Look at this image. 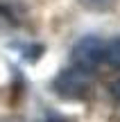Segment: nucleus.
Here are the masks:
<instances>
[{
    "mask_svg": "<svg viewBox=\"0 0 120 122\" xmlns=\"http://www.w3.org/2000/svg\"><path fill=\"white\" fill-rule=\"evenodd\" d=\"M104 54H107V41L104 39L95 34L82 36L70 50V66L84 70V72H93L100 63H104Z\"/></svg>",
    "mask_w": 120,
    "mask_h": 122,
    "instance_id": "1",
    "label": "nucleus"
},
{
    "mask_svg": "<svg viewBox=\"0 0 120 122\" xmlns=\"http://www.w3.org/2000/svg\"><path fill=\"white\" fill-rule=\"evenodd\" d=\"M52 88L63 100H84L91 91V72L70 66L52 79Z\"/></svg>",
    "mask_w": 120,
    "mask_h": 122,
    "instance_id": "2",
    "label": "nucleus"
},
{
    "mask_svg": "<svg viewBox=\"0 0 120 122\" xmlns=\"http://www.w3.org/2000/svg\"><path fill=\"white\" fill-rule=\"evenodd\" d=\"M104 61H109L113 68H120V34L107 41V54H104Z\"/></svg>",
    "mask_w": 120,
    "mask_h": 122,
    "instance_id": "3",
    "label": "nucleus"
},
{
    "mask_svg": "<svg viewBox=\"0 0 120 122\" xmlns=\"http://www.w3.org/2000/svg\"><path fill=\"white\" fill-rule=\"evenodd\" d=\"M79 2L91 11H107L116 5V0H79Z\"/></svg>",
    "mask_w": 120,
    "mask_h": 122,
    "instance_id": "4",
    "label": "nucleus"
},
{
    "mask_svg": "<svg viewBox=\"0 0 120 122\" xmlns=\"http://www.w3.org/2000/svg\"><path fill=\"white\" fill-rule=\"evenodd\" d=\"M111 95H113V97H116V100L120 102V79H118V81L111 86Z\"/></svg>",
    "mask_w": 120,
    "mask_h": 122,
    "instance_id": "5",
    "label": "nucleus"
},
{
    "mask_svg": "<svg viewBox=\"0 0 120 122\" xmlns=\"http://www.w3.org/2000/svg\"><path fill=\"white\" fill-rule=\"evenodd\" d=\"M0 122H16V120H0Z\"/></svg>",
    "mask_w": 120,
    "mask_h": 122,
    "instance_id": "6",
    "label": "nucleus"
}]
</instances>
